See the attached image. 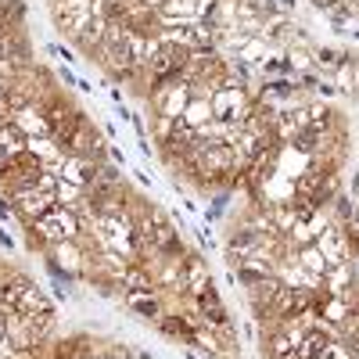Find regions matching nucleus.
<instances>
[{
  "mask_svg": "<svg viewBox=\"0 0 359 359\" xmlns=\"http://www.w3.org/2000/svg\"><path fill=\"white\" fill-rule=\"evenodd\" d=\"M97 11H101L97 0H57V8H54V25L62 29L65 36L83 40L86 25L94 22V15H97Z\"/></svg>",
  "mask_w": 359,
  "mask_h": 359,
  "instance_id": "f257e3e1",
  "label": "nucleus"
},
{
  "mask_svg": "<svg viewBox=\"0 0 359 359\" xmlns=\"http://www.w3.org/2000/svg\"><path fill=\"white\" fill-rule=\"evenodd\" d=\"M94 223V230H97V237H101V245L104 248H111V252H118V255H133V248H137V233H133V226H130V219L126 216H94L90 219Z\"/></svg>",
  "mask_w": 359,
  "mask_h": 359,
  "instance_id": "f03ea898",
  "label": "nucleus"
},
{
  "mask_svg": "<svg viewBox=\"0 0 359 359\" xmlns=\"http://www.w3.org/2000/svg\"><path fill=\"white\" fill-rule=\"evenodd\" d=\"M252 101L245 94V86H233V83H223L212 90V115L216 123H230V126H241L245 115H248Z\"/></svg>",
  "mask_w": 359,
  "mask_h": 359,
  "instance_id": "7ed1b4c3",
  "label": "nucleus"
},
{
  "mask_svg": "<svg viewBox=\"0 0 359 359\" xmlns=\"http://www.w3.org/2000/svg\"><path fill=\"white\" fill-rule=\"evenodd\" d=\"M33 226H36V233L43 237V241H50V245H62V241L79 237V216L72 212V208H65V205H54L50 212H43Z\"/></svg>",
  "mask_w": 359,
  "mask_h": 359,
  "instance_id": "20e7f679",
  "label": "nucleus"
},
{
  "mask_svg": "<svg viewBox=\"0 0 359 359\" xmlns=\"http://www.w3.org/2000/svg\"><path fill=\"white\" fill-rule=\"evenodd\" d=\"M191 97H194L191 83H187L184 76H172V79L158 83V90H155V108H158V115H165V118H180V115L187 111Z\"/></svg>",
  "mask_w": 359,
  "mask_h": 359,
  "instance_id": "39448f33",
  "label": "nucleus"
},
{
  "mask_svg": "<svg viewBox=\"0 0 359 359\" xmlns=\"http://www.w3.org/2000/svg\"><path fill=\"white\" fill-rule=\"evenodd\" d=\"M15 205H18V212H22L25 219H33V223H36L43 212H50V208L57 205V198L47 194V191H36V187H25V191L15 194Z\"/></svg>",
  "mask_w": 359,
  "mask_h": 359,
  "instance_id": "423d86ee",
  "label": "nucleus"
},
{
  "mask_svg": "<svg viewBox=\"0 0 359 359\" xmlns=\"http://www.w3.org/2000/svg\"><path fill=\"white\" fill-rule=\"evenodd\" d=\"M62 180H69V184H76V187L86 191L97 180V162L94 158H83V155H69L62 162Z\"/></svg>",
  "mask_w": 359,
  "mask_h": 359,
  "instance_id": "0eeeda50",
  "label": "nucleus"
},
{
  "mask_svg": "<svg viewBox=\"0 0 359 359\" xmlns=\"http://www.w3.org/2000/svg\"><path fill=\"white\" fill-rule=\"evenodd\" d=\"M25 144H29V137L15 123H0V165H11L15 158H22Z\"/></svg>",
  "mask_w": 359,
  "mask_h": 359,
  "instance_id": "6e6552de",
  "label": "nucleus"
},
{
  "mask_svg": "<svg viewBox=\"0 0 359 359\" xmlns=\"http://www.w3.org/2000/svg\"><path fill=\"white\" fill-rule=\"evenodd\" d=\"M313 245L323 252V259L331 262V266L348 262V241H345V233H341V230H334V226H323V233L316 237Z\"/></svg>",
  "mask_w": 359,
  "mask_h": 359,
  "instance_id": "1a4fd4ad",
  "label": "nucleus"
},
{
  "mask_svg": "<svg viewBox=\"0 0 359 359\" xmlns=\"http://www.w3.org/2000/svg\"><path fill=\"white\" fill-rule=\"evenodd\" d=\"M180 118H184V123L201 137L208 126H212L216 123V115H212V97H201V94H194L191 97V104H187V111L184 115H180Z\"/></svg>",
  "mask_w": 359,
  "mask_h": 359,
  "instance_id": "9d476101",
  "label": "nucleus"
},
{
  "mask_svg": "<svg viewBox=\"0 0 359 359\" xmlns=\"http://www.w3.org/2000/svg\"><path fill=\"white\" fill-rule=\"evenodd\" d=\"M15 126L25 137H54L50 133V123H47V111L43 108H33V104H25L22 111H15Z\"/></svg>",
  "mask_w": 359,
  "mask_h": 359,
  "instance_id": "9b49d317",
  "label": "nucleus"
},
{
  "mask_svg": "<svg viewBox=\"0 0 359 359\" xmlns=\"http://www.w3.org/2000/svg\"><path fill=\"white\" fill-rule=\"evenodd\" d=\"M25 151L33 155L40 165H54V162H62L69 151L62 147V140L57 137H29V144H25Z\"/></svg>",
  "mask_w": 359,
  "mask_h": 359,
  "instance_id": "f8f14e48",
  "label": "nucleus"
},
{
  "mask_svg": "<svg viewBox=\"0 0 359 359\" xmlns=\"http://www.w3.org/2000/svg\"><path fill=\"white\" fill-rule=\"evenodd\" d=\"M323 226H327V219H323V212H316V208H313V212H306L302 219H298L294 226H291V241L298 245V248H306V245H313L316 241V237L323 233Z\"/></svg>",
  "mask_w": 359,
  "mask_h": 359,
  "instance_id": "ddd939ff",
  "label": "nucleus"
},
{
  "mask_svg": "<svg viewBox=\"0 0 359 359\" xmlns=\"http://www.w3.org/2000/svg\"><path fill=\"white\" fill-rule=\"evenodd\" d=\"M252 287V306H255V313L262 316V309L266 313H273V306H277V294H280V280L269 273V277H262V280H255V284H248Z\"/></svg>",
  "mask_w": 359,
  "mask_h": 359,
  "instance_id": "4468645a",
  "label": "nucleus"
},
{
  "mask_svg": "<svg viewBox=\"0 0 359 359\" xmlns=\"http://www.w3.org/2000/svg\"><path fill=\"white\" fill-rule=\"evenodd\" d=\"M302 130H309V111L306 108H284V111H277V137L280 140H291Z\"/></svg>",
  "mask_w": 359,
  "mask_h": 359,
  "instance_id": "2eb2a0df",
  "label": "nucleus"
},
{
  "mask_svg": "<svg viewBox=\"0 0 359 359\" xmlns=\"http://www.w3.org/2000/svg\"><path fill=\"white\" fill-rule=\"evenodd\" d=\"M184 277H187V294H194V298H201L208 287H212V280H208V266H205L198 255H191V259H187Z\"/></svg>",
  "mask_w": 359,
  "mask_h": 359,
  "instance_id": "dca6fc26",
  "label": "nucleus"
},
{
  "mask_svg": "<svg viewBox=\"0 0 359 359\" xmlns=\"http://www.w3.org/2000/svg\"><path fill=\"white\" fill-rule=\"evenodd\" d=\"M294 259H298V266H302L309 277H316V280L323 284V277H327V269H331V262L323 259V252H320L316 245H306V248H298V255H294Z\"/></svg>",
  "mask_w": 359,
  "mask_h": 359,
  "instance_id": "f3484780",
  "label": "nucleus"
},
{
  "mask_svg": "<svg viewBox=\"0 0 359 359\" xmlns=\"http://www.w3.org/2000/svg\"><path fill=\"white\" fill-rule=\"evenodd\" d=\"M348 287H352V266H348V262H338V266L327 269V277H323V291H327V294H345V298H352Z\"/></svg>",
  "mask_w": 359,
  "mask_h": 359,
  "instance_id": "a211bd4d",
  "label": "nucleus"
},
{
  "mask_svg": "<svg viewBox=\"0 0 359 359\" xmlns=\"http://www.w3.org/2000/svg\"><path fill=\"white\" fill-rule=\"evenodd\" d=\"M316 309H320V316H323L327 323H345V320L352 316V306H348L345 294H323V302H320Z\"/></svg>",
  "mask_w": 359,
  "mask_h": 359,
  "instance_id": "6ab92c4d",
  "label": "nucleus"
},
{
  "mask_svg": "<svg viewBox=\"0 0 359 359\" xmlns=\"http://www.w3.org/2000/svg\"><path fill=\"white\" fill-rule=\"evenodd\" d=\"M126 306H130L133 313L147 316V320H162V306H158V298H155L151 291H130V294H126Z\"/></svg>",
  "mask_w": 359,
  "mask_h": 359,
  "instance_id": "aec40b11",
  "label": "nucleus"
},
{
  "mask_svg": "<svg viewBox=\"0 0 359 359\" xmlns=\"http://www.w3.org/2000/svg\"><path fill=\"white\" fill-rule=\"evenodd\" d=\"M123 284L130 287V291H151V269L147 266H137V262H130L126 266V273H123Z\"/></svg>",
  "mask_w": 359,
  "mask_h": 359,
  "instance_id": "412c9836",
  "label": "nucleus"
},
{
  "mask_svg": "<svg viewBox=\"0 0 359 359\" xmlns=\"http://www.w3.org/2000/svg\"><path fill=\"white\" fill-rule=\"evenodd\" d=\"M287 65H294L298 72H309V69H316V54L302 43H291L287 47Z\"/></svg>",
  "mask_w": 359,
  "mask_h": 359,
  "instance_id": "4be33fe9",
  "label": "nucleus"
},
{
  "mask_svg": "<svg viewBox=\"0 0 359 359\" xmlns=\"http://www.w3.org/2000/svg\"><path fill=\"white\" fill-rule=\"evenodd\" d=\"M287 144H294L298 151H306V155H320V151H323V133H316V130H302L298 137H291Z\"/></svg>",
  "mask_w": 359,
  "mask_h": 359,
  "instance_id": "5701e85b",
  "label": "nucleus"
},
{
  "mask_svg": "<svg viewBox=\"0 0 359 359\" xmlns=\"http://www.w3.org/2000/svg\"><path fill=\"white\" fill-rule=\"evenodd\" d=\"M151 130H155V140H158L162 147H169V144H172V137H176V118L158 115L155 123H151Z\"/></svg>",
  "mask_w": 359,
  "mask_h": 359,
  "instance_id": "b1692460",
  "label": "nucleus"
},
{
  "mask_svg": "<svg viewBox=\"0 0 359 359\" xmlns=\"http://www.w3.org/2000/svg\"><path fill=\"white\" fill-rule=\"evenodd\" d=\"M54 252H57V262H65L69 269H76V266H79V252H76V245H72V241L54 245Z\"/></svg>",
  "mask_w": 359,
  "mask_h": 359,
  "instance_id": "393cba45",
  "label": "nucleus"
},
{
  "mask_svg": "<svg viewBox=\"0 0 359 359\" xmlns=\"http://www.w3.org/2000/svg\"><path fill=\"white\" fill-rule=\"evenodd\" d=\"M316 359H348V348L341 341H323V348H320Z\"/></svg>",
  "mask_w": 359,
  "mask_h": 359,
  "instance_id": "a878e982",
  "label": "nucleus"
},
{
  "mask_svg": "<svg viewBox=\"0 0 359 359\" xmlns=\"http://www.w3.org/2000/svg\"><path fill=\"white\" fill-rule=\"evenodd\" d=\"M194 341H198L201 348H208V355H219V352H223V348H219V341H216L212 334H208L205 327H198V331H194Z\"/></svg>",
  "mask_w": 359,
  "mask_h": 359,
  "instance_id": "bb28decb",
  "label": "nucleus"
},
{
  "mask_svg": "<svg viewBox=\"0 0 359 359\" xmlns=\"http://www.w3.org/2000/svg\"><path fill=\"white\" fill-rule=\"evenodd\" d=\"M162 4H165V0H140V8H155V11H158Z\"/></svg>",
  "mask_w": 359,
  "mask_h": 359,
  "instance_id": "cd10ccee",
  "label": "nucleus"
},
{
  "mask_svg": "<svg viewBox=\"0 0 359 359\" xmlns=\"http://www.w3.org/2000/svg\"><path fill=\"white\" fill-rule=\"evenodd\" d=\"M97 359H111V355H97Z\"/></svg>",
  "mask_w": 359,
  "mask_h": 359,
  "instance_id": "c85d7f7f",
  "label": "nucleus"
}]
</instances>
